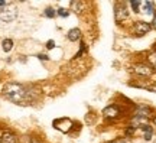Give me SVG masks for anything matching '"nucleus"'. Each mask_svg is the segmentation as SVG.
<instances>
[{
    "label": "nucleus",
    "mask_w": 156,
    "mask_h": 143,
    "mask_svg": "<svg viewBox=\"0 0 156 143\" xmlns=\"http://www.w3.org/2000/svg\"><path fill=\"white\" fill-rule=\"evenodd\" d=\"M3 94L12 101H15L17 104L23 103L25 100L28 98V91L17 83H9L6 84L3 88Z\"/></svg>",
    "instance_id": "1"
},
{
    "label": "nucleus",
    "mask_w": 156,
    "mask_h": 143,
    "mask_svg": "<svg viewBox=\"0 0 156 143\" xmlns=\"http://www.w3.org/2000/svg\"><path fill=\"white\" fill-rule=\"evenodd\" d=\"M129 16V12H127V7L124 3H116V7H114V19L116 22H123L124 19H127Z\"/></svg>",
    "instance_id": "2"
},
{
    "label": "nucleus",
    "mask_w": 156,
    "mask_h": 143,
    "mask_svg": "<svg viewBox=\"0 0 156 143\" xmlns=\"http://www.w3.org/2000/svg\"><path fill=\"white\" fill-rule=\"evenodd\" d=\"M17 17V9L16 7H5L0 10V20L3 22H13Z\"/></svg>",
    "instance_id": "3"
},
{
    "label": "nucleus",
    "mask_w": 156,
    "mask_h": 143,
    "mask_svg": "<svg viewBox=\"0 0 156 143\" xmlns=\"http://www.w3.org/2000/svg\"><path fill=\"white\" fill-rule=\"evenodd\" d=\"M54 127H56L58 130H61L64 133H67L73 127V121L69 119H58V120L54 121Z\"/></svg>",
    "instance_id": "4"
},
{
    "label": "nucleus",
    "mask_w": 156,
    "mask_h": 143,
    "mask_svg": "<svg viewBox=\"0 0 156 143\" xmlns=\"http://www.w3.org/2000/svg\"><path fill=\"white\" fill-rule=\"evenodd\" d=\"M133 71L137 74V75H142V77H151L153 70H152L149 65H146V64H136L133 66Z\"/></svg>",
    "instance_id": "5"
},
{
    "label": "nucleus",
    "mask_w": 156,
    "mask_h": 143,
    "mask_svg": "<svg viewBox=\"0 0 156 143\" xmlns=\"http://www.w3.org/2000/svg\"><path fill=\"white\" fill-rule=\"evenodd\" d=\"M151 25L147 22H143V20H139V22L134 23V33L136 35H139V36H143V35H146V33L151 30Z\"/></svg>",
    "instance_id": "6"
},
{
    "label": "nucleus",
    "mask_w": 156,
    "mask_h": 143,
    "mask_svg": "<svg viewBox=\"0 0 156 143\" xmlns=\"http://www.w3.org/2000/svg\"><path fill=\"white\" fill-rule=\"evenodd\" d=\"M119 114H120V109H119L117 105H113V104L106 107V109L103 110V116L107 117V119H116Z\"/></svg>",
    "instance_id": "7"
},
{
    "label": "nucleus",
    "mask_w": 156,
    "mask_h": 143,
    "mask_svg": "<svg viewBox=\"0 0 156 143\" xmlns=\"http://www.w3.org/2000/svg\"><path fill=\"white\" fill-rule=\"evenodd\" d=\"M2 143H17V136L13 134V133H5L2 139H0Z\"/></svg>",
    "instance_id": "8"
},
{
    "label": "nucleus",
    "mask_w": 156,
    "mask_h": 143,
    "mask_svg": "<svg viewBox=\"0 0 156 143\" xmlns=\"http://www.w3.org/2000/svg\"><path fill=\"white\" fill-rule=\"evenodd\" d=\"M80 38H81V30L78 28H74L68 32V39H69L71 42H75V41H78Z\"/></svg>",
    "instance_id": "9"
},
{
    "label": "nucleus",
    "mask_w": 156,
    "mask_h": 143,
    "mask_svg": "<svg viewBox=\"0 0 156 143\" xmlns=\"http://www.w3.org/2000/svg\"><path fill=\"white\" fill-rule=\"evenodd\" d=\"M146 123H147V119H145V117H139V116H134L133 119H132V127L140 126V124H142V127H143V126H146Z\"/></svg>",
    "instance_id": "10"
},
{
    "label": "nucleus",
    "mask_w": 156,
    "mask_h": 143,
    "mask_svg": "<svg viewBox=\"0 0 156 143\" xmlns=\"http://www.w3.org/2000/svg\"><path fill=\"white\" fill-rule=\"evenodd\" d=\"M134 114L139 116V117H145V119H147V116L151 114V109H147V107H140V109L136 110Z\"/></svg>",
    "instance_id": "11"
},
{
    "label": "nucleus",
    "mask_w": 156,
    "mask_h": 143,
    "mask_svg": "<svg viewBox=\"0 0 156 143\" xmlns=\"http://www.w3.org/2000/svg\"><path fill=\"white\" fill-rule=\"evenodd\" d=\"M71 7H73V10L75 13H81L84 10V3L83 2H73L71 3Z\"/></svg>",
    "instance_id": "12"
},
{
    "label": "nucleus",
    "mask_w": 156,
    "mask_h": 143,
    "mask_svg": "<svg viewBox=\"0 0 156 143\" xmlns=\"http://www.w3.org/2000/svg\"><path fill=\"white\" fill-rule=\"evenodd\" d=\"M2 46H3V51H5V52H9V51H12V48H13V41H12V39H5V41L2 42Z\"/></svg>",
    "instance_id": "13"
},
{
    "label": "nucleus",
    "mask_w": 156,
    "mask_h": 143,
    "mask_svg": "<svg viewBox=\"0 0 156 143\" xmlns=\"http://www.w3.org/2000/svg\"><path fill=\"white\" fill-rule=\"evenodd\" d=\"M153 2H145V13L146 15H153Z\"/></svg>",
    "instance_id": "14"
},
{
    "label": "nucleus",
    "mask_w": 156,
    "mask_h": 143,
    "mask_svg": "<svg viewBox=\"0 0 156 143\" xmlns=\"http://www.w3.org/2000/svg\"><path fill=\"white\" fill-rule=\"evenodd\" d=\"M142 129H143V132H145V139H146V140H151L152 134H153V132H152V127L146 124V126H143Z\"/></svg>",
    "instance_id": "15"
},
{
    "label": "nucleus",
    "mask_w": 156,
    "mask_h": 143,
    "mask_svg": "<svg viewBox=\"0 0 156 143\" xmlns=\"http://www.w3.org/2000/svg\"><path fill=\"white\" fill-rule=\"evenodd\" d=\"M45 16L46 17H54L55 16V10H54L52 7H48V9L45 10Z\"/></svg>",
    "instance_id": "16"
},
{
    "label": "nucleus",
    "mask_w": 156,
    "mask_h": 143,
    "mask_svg": "<svg viewBox=\"0 0 156 143\" xmlns=\"http://www.w3.org/2000/svg\"><path fill=\"white\" fill-rule=\"evenodd\" d=\"M147 59H149V62H151L152 65H153V66H155V68H156V52H153V54H151Z\"/></svg>",
    "instance_id": "17"
},
{
    "label": "nucleus",
    "mask_w": 156,
    "mask_h": 143,
    "mask_svg": "<svg viewBox=\"0 0 156 143\" xmlns=\"http://www.w3.org/2000/svg\"><path fill=\"white\" fill-rule=\"evenodd\" d=\"M56 13H58V15H59L61 17H67L68 15H69L67 9H58V12H56Z\"/></svg>",
    "instance_id": "18"
},
{
    "label": "nucleus",
    "mask_w": 156,
    "mask_h": 143,
    "mask_svg": "<svg viewBox=\"0 0 156 143\" xmlns=\"http://www.w3.org/2000/svg\"><path fill=\"white\" fill-rule=\"evenodd\" d=\"M130 6L133 7L134 12H139V7H140V2H130Z\"/></svg>",
    "instance_id": "19"
},
{
    "label": "nucleus",
    "mask_w": 156,
    "mask_h": 143,
    "mask_svg": "<svg viewBox=\"0 0 156 143\" xmlns=\"http://www.w3.org/2000/svg\"><path fill=\"white\" fill-rule=\"evenodd\" d=\"M54 46H55V42H54V41H48V42H46V48H48V49H52Z\"/></svg>",
    "instance_id": "20"
},
{
    "label": "nucleus",
    "mask_w": 156,
    "mask_h": 143,
    "mask_svg": "<svg viewBox=\"0 0 156 143\" xmlns=\"http://www.w3.org/2000/svg\"><path fill=\"white\" fill-rule=\"evenodd\" d=\"M38 58H39V59H44V61H48V59H49V58H48V55H44V54H39Z\"/></svg>",
    "instance_id": "21"
},
{
    "label": "nucleus",
    "mask_w": 156,
    "mask_h": 143,
    "mask_svg": "<svg viewBox=\"0 0 156 143\" xmlns=\"http://www.w3.org/2000/svg\"><path fill=\"white\" fill-rule=\"evenodd\" d=\"M26 143H41V142L36 140V139H34V138H29L28 140H26Z\"/></svg>",
    "instance_id": "22"
},
{
    "label": "nucleus",
    "mask_w": 156,
    "mask_h": 143,
    "mask_svg": "<svg viewBox=\"0 0 156 143\" xmlns=\"http://www.w3.org/2000/svg\"><path fill=\"white\" fill-rule=\"evenodd\" d=\"M110 143H127L124 139H122V140H114V142H110Z\"/></svg>",
    "instance_id": "23"
},
{
    "label": "nucleus",
    "mask_w": 156,
    "mask_h": 143,
    "mask_svg": "<svg viewBox=\"0 0 156 143\" xmlns=\"http://www.w3.org/2000/svg\"><path fill=\"white\" fill-rule=\"evenodd\" d=\"M153 28H156V13H155V17H153Z\"/></svg>",
    "instance_id": "24"
},
{
    "label": "nucleus",
    "mask_w": 156,
    "mask_h": 143,
    "mask_svg": "<svg viewBox=\"0 0 156 143\" xmlns=\"http://www.w3.org/2000/svg\"><path fill=\"white\" fill-rule=\"evenodd\" d=\"M6 5H7L6 2H0V7H3V6H6Z\"/></svg>",
    "instance_id": "25"
},
{
    "label": "nucleus",
    "mask_w": 156,
    "mask_h": 143,
    "mask_svg": "<svg viewBox=\"0 0 156 143\" xmlns=\"http://www.w3.org/2000/svg\"><path fill=\"white\" fill-rule=\"evenodd\" d=\"M153 123H155V126H156V117H155V119H153Z\"/></svg>",
    "instance_id": "26"
},
{
    "label": "nucleus",
    "mask_w": 156,
    "mask_h": 143,
    "mask_svg": "<svg viewBox=\"0 0 156 143\" xmlns=\"http://www.w3.org/2000/svg\"><path fill=\"white\" fill-rule=\"evenodd\" d=\"M153 71H156V68H155V70H153Z\"/></svg>",
    "instance_id": "27"
}]
</instances>
